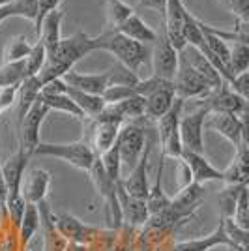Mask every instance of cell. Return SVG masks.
<instances>
[{"mask_svg":"<svg viewBox=\"0 0 249 251\" xmlns=\"http://www.w3.org/2000/svg\"><path fill=\"white\" fill-rule=\"evenodd\" d=\"M242 251H248V250H242Z\"/></svg>","mask_w":249,"mask_h":251,"instance_id":"f5cc1de1","label":"cell"},{"mask_svg":"<svg viewBox=\"0 0 249 251\" xmlns=\"http://www.w3.org/2000/svg\"><path fill=\"white\" fill-rule=\"evenodd\" d=\"M240 118H242V143H244L249 150V113L248 111L242 113Z\"/></svg>","mask_w":249,"mask_h":251,"instance_id":"681fc988","label":"cell"},{"mask_svg":"<svg viewBox=\"0 0 249 251\" xmlns=\"http://www.w3.org/2000/svg\"><path fill=\"white\" fill-rule=\"evenodd\" d=\"M118 32H122L124 36H127V38H131V40H135V42L139 43H145V45H148V43H156L157 40V32L152 28V26H148L137 13H133L127 21L124 23V25H120L118 28H116Z\"/></svg>","mask_w":249,"mask_h":251,"instance_id":"f1b7e54d","label":"cell"},{"mask_svg":"<svg viewBox=\"0 0 249 251\" xmlns=\"http://www.w3.org/2000/svg\"><path fill=\"white\" fill-rule=\"evenodd\" d=\"M180 54H182V56L186 58V62L189 64V66H191V68H193V70H195L208 84H210L212 90H218V88H221V86L227 84L225 83V79L221 77V74L216 70V66L210 62L199 49H195L193 45H186V47L180 51Z\"/></svg>","mask_w":249,"mask_h":251,"instance_id":"4fadbf2b","label":"cell"},{"mask_svg":"<svg viewBox=\"0 0 249 251\" xmlns=\"http://www.w3.org/2000/svg\"><path fill=\"white\" fill-rule=\"evenodd\" d=\"M64 92L72 98L73 101L77 103V107L84 113L86 118H96L100 113H103V109L107 107L103 96H94L88 94V92H83V90H77L73 86H64Z\"/></svg>","mask_w":249,"mask_h":251,"instance_id":"4316f807","label":"cell"},{"mask_svg":"<svg viewBox=\"0 0 249 251\" xmlns=\"http://www.w3.org/2000/svg\"><path fill=\"white\" fill-rule=\"evenodd\" d=\"M10 17H13L10 4H8V6H4V8H0V25L6 21V19H10Z\"/></svg>","mask_w":249,"mask_h":251,"instance_id":"f907efd6","label":"cell"},{"mask_svg":"<svg viewBox=\"0 0 249 251\" xmlns=\"http://www.w3.org/2000/svg\"><path fill=\"white\" fill-rule=\"evenodd\" d=\"M143 120V118H141ZM141 120H133L131 124L124 126L120 129L118 135V145H120V156H122V163L127 165L129 169H133L137 165V161L141 159L143 152L146 148V133L145 126Z\"/></svg>","mask_w":249,"mask_h":251,"instance_id":"52a82bcc","label":"cell"},{"mask_svg":"<svg viewBox=\"0 0 249 251\" xmlns=\"http://www.w3.org/2000/svg\"><path fill=\"white\" fill-rule=\"evenodd\" d=\"M116 195H118V202H120V212H122V223H125V227H143L148 218L150 212L146 206V201L131 197L124 188V180H120L116 184Z\"/></svg>","mask_w":249,"mask_h":251,"instance_id":"8fae6325","label":"cell"},{"mask_svg":"<svg viewBox=\"0 0 249 251\" xmlns=\"http://www.w3.org/2000/svg\"><path fill=\"white\" fill-rule=\"evenodd\" d=\"M225 184L227 186H244L249 188V150L248 147L242 143L236 147V154L232 157L230 165L225 171Z\"/></svg>","mask_w":249,"mask_h":251,"instance_id":"44dd1931","label":"cell"},{"mask_svg":"<svg viewBox=\"0 0 249 251\" xmlns=\"http://www.w3.org/2000/svg\"><path fill=\"white\" fill-rule=\"evenodd\" d=\"M197 107H204L208 113H232L242 115L249 107V101H246L238 92L230 88V84H225L218 90H212L210 96L204 100H199Z\"/></svg>","mask_w":249,"mask_h":251,"instance_id":"ba28073f","label":"cell"},{"mask_svg":"<svg viewBox=\"0 0 249 251\" xmlns=\"http://www.w3.org/2000/svg\"><path fill=\"white\" fill-rule=\"evenodd\" d=\"M62 21H64V11L54 10L51 11L42 23V32L38 36V40H42L45 49H47V56H51L52 52L58 49V45L62 42Z\"/></svg>","mask_w":249,"mask_h":251,"instance_id":"cb8c5ba5","label":"cell"},{"mask_svg":"<svg viewBox=\"0 0 249 251\" xmlns=\"http://www.w3.org/2000/svg\"><path fill=\"white\" fill-rule=\"evenodd\" d=\"M62 81L77 90H83L94 96H103L105 90L113 84V68L103 74H79L75 70H70L62 77Z\"/></svg>","mask_w":249,"mask_h":251,"instance_id":"7c38bea8","label":"cell"},{"mask_svg":"<svg viewBox=\"0 0 249 251\" xmlns=\"http://www.w3.org/2000/svg\"><path fill=\"white\" fill-rule=\"evenodd\" d=\"M186 6L182 0H167L165 17H163V32L173 43L178 52L187 45L184 36V19H186Z\"/></svg>","mask_w":249,"mask_h":251,"instance_id":"30bf717a","label":"cell"},{"mask_svg":"<svg viewBox=\"0 0 249 251\" xmlns=\"http://www.w3.org/2000/svg\"><path fill=\"white\" fill-rule=\"evenodd\" d=\"M218 246H227L228 250H232V242L228 240L227 232H225V223L223 220L219 221L218 229L212 234L202 236V238H195V240H186L174 244L171 251H210Z\"/></svg>","mask_w":249,"mask_h":251,"instance_id":"d6986e66","label":"cell"},{"mask_svg":"<svg viewBox=\"0 0 249 251\" xmlns=\"http://www.w3.org/2000/svg\"><path fill=\"white\" fill-rule=\"evenodd\" d=\"M49 111L51 109L38 98V101L32 105V109L23 118V122L17 126V129H19V147L30 157L34 156V150L38 148V145L42 143L40 141V129H42L43 120H45V116L49 115Z\"/></svg>","mask_w":249,"mask_h":251,"instance_id":"8992f818","label":"cell"},{"mask_svg":"<svg viewBox=\"0 0 249 251\" xmlns=\"http://www.w3.org/2000/svg\"><path fill=\"white\" fill-rule=\"evenodd\" d=\"M0 223H10V216H8V184H6V178H4V173H2V165H0Z\"/></svg>","mask_w":249,"mask_h":251,"instance_id":"f6af8a7d","label":"cell"},{"mask_svg":"<svg viewBox=\"0 0 249 251\" xmlns=\"http://www.w3.org/2000/svg\"><path fill=\"white\" fill-rule=\"evenodd\" d=\"M54 223L64 238L73 244H86L96 232V229L83 225L77 218H73L72 214H54Z\"/></svg>","mask_w":249,"mask_h":251,"instance_id":"7402d4cb","label":"cell"},{"mask_svg":"<svg viewBox=\"0 0 249 251\" xmlns=\"http://www.w3.org/2000/svg\"><path fill=\"white\" fill-rule=\"evenodd\" d=\"M174 92L176 98L187 100H204L210 96L212 88L200 75L186 62V58L178 52V74L174 77Z\"/></svg>","mask_w":249,"mask_h":251,"instance_id":"277c9868","label":"cell"},{"mask_svg":"<svg viewBox=\"0 0 249 251\" xmlns=\"http://www.w3.org/2000/svg\"><path fill=\"white\" fill-rule=\"evenodd\" d=\"M182 161H186V165L191 171V178L197 184H204V182H223L225 175L223 171L216 169L214 165H210L206 157L202 154H195L191 150H184L182 154Z\"/></svg>","mask_w":249,"mask_h":251,"instance_id":"e0dca14e","label":"cell"},{"mask_svg":"<svg viewBox=\"0 0 249 251\" xmlns=\"http://www.w3.org/2000/svg\"><path fill=\"white\" fill-rule=\"evenodd\" d=\"M148 157H150V145H146L141 159L137 161L135 167L131 169L129 176L124 180L125 191H127L131 197H137V199H143V201L148 199V193H150V188H148V175H146Z\"/></svg>","mask_w":249,"mask_h":251,"instance_id":"ac0fdd59","label":"cell"},{"mask_svg":"<svg viewBox=\"0 0 249 251\" xmlns=\"http://www.w3.org/2000/svg\"><path fill=\"white\" fill-rule=\"evenodd\" d=\"M232 221L242 229H249V188L240 189L232 212Z\"/></svg>","mask_w":249,"mask_h":251,"instance_id":"60d3db41","label":"cell"},{"mask_svg":"<svg viewBox=\"0 0 249 251\" xmlns=\"http://www.w3.org/2000/svg\"><path fill=\"white\" fill-rule=\"evenodd\" d=\"M40 100L47 105L51 111H60V113H66V115H72L75 118H86L84 113L77 107V103L73 101L70 96L66 92H43L40 94Z\"/></svg>","mask_w":249,"mask_h":251,"instance_id":"f546056e","label":"cell"},{"mask_svg":"<svg viewBox=\"0 0 249 251\" xmlns=\"http://www.w3.org/2000/svg\"><path fill=\"white\" fill-rule=\"evenodd\" d=\"M141 8H150V10L159 11L165 17L167 10V0H141Z\"/></svg>","mask_w":249,"mask_h":251,"instance_id":"c3c4849f","label":"cell"},{"mask_svg":"<svg viewBox=\"0 0 249 251\" xmlns=\"http://www.w3.org/2000/svg\"><path fill=\"white\" fill-rule=\"evenodd\" d=\"M11 0H0V8H4V6H8Z\"/></svg>","mask_w":249,"mask_h":251,"instance_id":"816d5d0a","label":"cell"},{"mask_svg":"<svg viewBox=\"0 0 249 251\" xmlns=\"http://www.w3.org/2000/svg\"><path fill=\"white\" fill-rule=\"evenodd\" d=\"M47 62V49L43 45L42 40H36V43L32 45L30 54L25 58V64H26V74L28 77H34L42 72V68Z\"/></svg>","mask_w":249,"mask_h":251,"instance_id":"ab89813d","label":"cell"},{"mask_svg":"<svg viewBox=\"0 0 249 251\" xmlns=\"http://www.w3.org/2000/svg\"><path fill=\"white\" fill-rule=\"evenodd\" d=\"M208 28L214 32L216 36H219L221 40L230 43H244L249 47V32H238V30H221V28H214L208 25Z\"/></svg>","mask_w":249,"mask_h":251,"instance_id":"ee69618b","label":"cell"},{"mask_svg":"<svg viewBox=\"0 0 249 251\" xmlns=\"http://www.w3.org/2000/svg\"><path fill=\"white\" fill-rule=\"evenodd\" d=\"M34 156L58 157L68 161L73 167L88 173L98 154L94 152L92 145H88L86 141H77V143H40L34 150Z\"/></svg>","mask_w":249,"mask_h":251,"instance_id":"3957f363","label":"cell"},{"mask_svg":"<svg viewBox=\"0 0 249 251\" xmlns=\"http://www.w3.org/2000/svg\"><path fill=\"white\" fill-rule=\"evenodd\" d=\"M15 98H17V88H4V90H0V115L10 109L13 101H15Z\"/></svg>","mask_w":249,"mask_h":251,"instance_id":"7dc6e473","label":"cell"},{"mask_svg":"<svg viewBox=\"0 0 249 251\" xmlns=\"http://www.w3.org/2000/svg\"><path fill=\"white\" fill-rule=\"evenodd\" d=\"M122 124L116 122H98L94 120V137H92V148L98 156H103L109 148L118 141Z\"/></svg>","mask_w":249,"mask_h":251,"instance_id":"484cf974","label":"cell"},{"mask_svg":"<svg viewBox=\"0 0 249 251\" xmlns=\"http://www.w3.org/2000/svg\"><path fill=\"white\" fill-rule=\"evenodd\" d=\"M40 210V220L43 227V248L45 251H68L70 250V242L60 234V230L56 229L54 223V214L49 210L47 201H42L38 204Z\"/></svg>","mask_w":249,"mask_h":251,"instance_id":"2e32d148","label":"cell"},{"mask_svg":"<svg viewBox=\"0 0 249 251\" xmlns=\"http://www.w3.org/2000/svg\"><path fill=\"white\" fill-rule=\"evenodd\" d=\"M208 111L204 107H197V111H191L189 115L180 118V139L184 150H191L195 154L204 152V141H202V127L206 122Z\"/></svg>","mask_w":249,"mask_h":251,"instance_id":"9c48e42d","label":"cell"},{"mask_svg":"<svg viewBox=\"0 0 249 251\" xmlns=\"http://www.w3.org/2000/svg\"><path fill=\"white\" fill-rule=\"evenodd\" d=\"M150 60H152V75L154 77L174 83V77L178 74V51L173 47V43L169 42L165 32L157 34Z\"/></svg>","mask_w":249,"mask_h":251,"instance_id":"5b68a950","label":"cell"},{"mask_svg":"<svg viewBox=\"0 0 249 251\" xmlns=\"http://www.w3.org/2000/svg\"><path fill=\"white\" fill-rule=\"evenodd\" d=\"M28 79L26 74V64L21 62H8L0 66V90L4 88H19V84Z\"/></svg>","mask_w":249,"mask_h":251,"instance_id":"d6a6232c","label":"cell"},{"mask_svg":"<svg viewBox=\"0 0 249 251\" xmlns=\"http://www.w3.org/2000/svg\"><path fill=\"white\" fill-rule=\"evenodd\" d=\"M51 186V175L43 169H32L26 180H23V197L30 204H40L45 201Z\"/></svg>","mask_w":249,"mask_h":251,"instance_id":"ffe728a7","label":"cell"},{"mask_svg":"<svg viewBox=\"0 0 249 251\" xmlns=\"http://www.w3.org/2000/svg\"><path fill=\"white\" fill-rule=\"evenodd\" d=\"M182 111H184V100L176 98L174 105L171 107V111L165 116H161L157 120V131H159V139L161 143L167 141L171 135H174L180 131V118H182Z\"/></svg>","mask_w":249,"mask_h":251,"instance_id":"1f68e13d","label":"cell"},{"mask_svg":"<svg viewBox=\"0 0 249 251\" xmlns=\"http://www.w3.org/2000/svg\"><path fill=\"white\" fill-rule=\"evenodd\" d=\"M208 129L218 131L219 135H223L228 143H232L234 148L242 145V118L240 115L232 113H208L206 122Z\"/></svg>","mask_w":249,"mask_h":251,"instance_id":"9a60e30c","label":"cell"},{"mask_svg":"<svg viewBox=\"0 0 249 251\" xmlns=\"http://www.w3.org/2000/svg\"><path fill=\"white\" fill-rule=\"evenodd\" d=\"M116 115L122 120H141L146 118V98L145 96H133L129 100H124L120 103L111 105Z\"/></svg>","mask_w":249,"mask_h":251,"instance_id":"836d02e7","label":"cell"},{"mask_svg":"<svg viewBox=\"0 0 249 251\" xmlns=\"http://www.w3.org/2000/svg\"><path fill=\"white\" fill-rule=\"evenodd\" d=\"M32 51V45L25 36H15L4 47V64L8 62H21Z\"/></svg>","mask_w":249,"mask_h":251,"instance_id":"e575fe53","label":"cell"},{"mask_svg":"<svg viewBox=\"0 0 249 251\" xmlns=\"http://www.w3.org/2000/svg\"><path fill=\"white\" fill-rule=\"evenodd\" d=\"M43 90V84L40 83V79L34 75V77H28L25 79L19 88H17V126L23 122V118L26 116V113L32 109V105L38 101V98L42 94Z\"/></svg>","mask_w":249,"mask_h":251,"instance_id":"603a6c76","label":"cell"},{"mask_svg":"<svg viewBox=\"0 0 249 251\" xmlns=\"http://www.w3.org/2000/svg\"><path fill=\"white\" fill-rule=\"evenodd\" d=\"M230 88H232L234 92H238V94L242 96L246 101H249V72L238 75V77L232 81Z\"/></svg>","mask_w":249,"mask_h":251,"instance_id":"bcb514c9","label":"cell"},{"mask_svg":"<svg viewBox=\"0 0 249 251\" xmlns=\"http://www.w3.org/2000/svg\"><path fill=\"white\" fill-rule=\"evenodd\" d=\"M223 223H225V232H227L228 240L232 242V250L234 251H242L248 250L249 251V229H242L238 227L232 218H221Z\"/></svg>","mask_w":249,"mask_h":251,"instance_id":"f35d334b","label":"cell"},{"mask_svg":"<svg viewBox=\"0 0 249 251\" xmlns=\"http://www.w3.org/2000/svg\"><path fill=\"white\" fill-rule=\"evenodd\" d=\"M161 178H163V156L159 159V167H157L156 173V182L154 186L150 188V193H148V199H146V206H148V212L150 216L154 214H159L171 206V199L165 195V191L161 188Z\"/></svg>","mask_w":249,"mask_h":251,"instance_id":"4dcf8cb0","label":"cell"},{"mask_svg":"<svg viewBox=\"0 0 249 251\" xmlns=\"http://www.w3.org/2000/svg\"><path fill=\"white\" fill-rule=\"evenodd\" d=\"M101 161H103V167L107 171V175L111 176V180L118 184L122 180V176H120V173H122V156H120V145H118V141L101 156Z\"/></svg>","mask_w":249,"mask_h":251,"instance_id":"8d00e7d4","label":"cell"},{"mask_svg":"<svg viewBox=\"0 0 249 251\" xmlns=\"http://www.w3.org/2000/svg\"><path fill=\"white\" fill-rule=\"evenodd\" d=\"M230 72L234 79L238 75L249 72V47L244 43H232L230 45Z\"/></svg>","mask_w":249,"mask_h":251,"instance_id":"74e56055","label":"cell"},{"mask_svg":"<svg viewBox=\"0 0 249 251\" xmlns=\"http://www.w3.org/2000/svg\"><path fill=\"white\" fill-rule=\"evenodd\" d=\"M10 8L13 17H23L32 23L38 19V0H11Z\"/></svg>","mask_w":249,"mask_h":251,"instance_id":"b9f144b4","label":"cell"},{"mask_svg":"<svg viewBox=\"0 0 249 251\" xmlns=\"http://www.w3.org/2000/svg\"><path fill=\"white\" fill-rule=\"evenodd\" d=\"M174 101H176L174 86H165V88H159L150 96H146V118L157 122L161 116H165L171 111Z\"/></svg>","mask_w":249,"mask_h":251,"instance_id":"d4e9b609","label":"cell"},{"mask_svg":"<svg viewBox=\"0 0 249 251\" xmlns=\"http://www.w3.org/2000/svg\"><path fill=\"white\" fill-rule=\"evenodd\" d=\"M62 0H38V19L34 23V30H36V36H40L42 32V23L43 19L51 13V11L58 10Z\"/></svg>","mask_w":249,"mask_h":251,"instance_id":"7bdbcfd3","label":"cell"},{"mask_svg":"<svg viewBox=\"0 0 249 251\" xmlns=\"http://www.w3.org/2000/svg\"><path fill=\"white\" fill-rule=\"evenodd\" d=\"M101 42H103V34L88 36L83 30H79L77 34H73V36L60 42L58 49L52 52L51 56H47V62L36 77L40 79V83L43 86L56 81V79H62L70 70H73V64L79 62L88 52L100 51Z\"/></svg>","mask_w":249,"mask_h":251,"instance_id":"6da1fadb","label":"cell"},{"mask_svg":"<svg viewBox=\"0 0 249 251\" xmlns=\"http://www.w3.org/2000/svg\"><path fill=\"white\" fill-rule=\"evenodd\" d=\"M107 13H109V26L118 28L120 25H124L135 11L131 6H127L122 0H107Z\"/></svg>","mask_w":249,"mask_h":251,"instance_id":"d590c367","label":"cell"},{"mask_svg":"<svg viewBox=\"0 0 249 251\" xmlns=\"http://www.w3.org/2000/svg\"><path fill=\"white\" fill-rule=\"evenodd\" d=\"M100 51L111 52L118 62L135 75L139 72V68L148 62V58L152 54L148 45L135 42V40L127 38L122 32L114 30V28H109V30L103 32V42H101Z\"/></svg>","mask_w":249,"mask_h":251,"instance_id":"7a4b0ae2","label":"cell"},{"mask_svg":"<svg viewBox=\"0 0 249 251\" xmlns=\"http://www.w3.org/2000/svg\"><path fill=\"white\" fill-rule=\"evenodd\" d=\"M202 199H204L202 184L191 182V184H187L178 191L174 199H171V210L176 214L178 218L186 221L197 212V208L202 204Z\"/></svg>","mask_w":249,"mask_h":251,"instance_id":"5bb4252c","label":"cell"},{"mask_svg":"<svg viewBox=\"0 0 249 251\" xmlns=\"http://www.w3.org/2000/svg\"><path fill=\"white\" fill-rule=\"evenodd\" d=\"M42 227V220H40V210L38 204H30L26 202V210L21 220V225L17 229V240H19V251H26V246L36 236L38 229Z\"/></svg>","mask_w":249,"mask_h":251,"instance_id":"83f0119b","label":"cell"}]
</instances>
